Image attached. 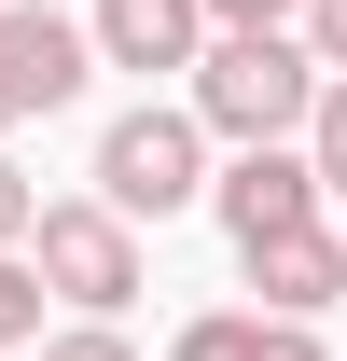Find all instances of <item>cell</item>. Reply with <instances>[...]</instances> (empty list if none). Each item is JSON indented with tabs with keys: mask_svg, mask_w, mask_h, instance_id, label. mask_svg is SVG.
Here are the masks:
<instances>
[{
	"mask_svg": "<svg viewBox=\"0 0 347 361\" xmlns=\"http://www.w3.org/2000/svg\"><path fill=\"white\" fill-rule=\"evenodd\" d=\"M42 306H56V292H42V264H28V250H0V361L42 334Z\"/></svg>",
	"mask_w": 347,
	"mask_h": 361,
	"instance_id": "9",
	"label": "cell"
},
{
	"mask_svg": "<svg viewBox=\"0 0 347 361\" xmlns=\"http://www.w3.org/2000/svg\"><path fill=\"white\" fill-rule=\"evenodd\" d=\"M28 348H42V361H139L111 319H70V334H28Z\"/></svg>",
	"mask_w": 347,
	"mask_h": 361,
	"instance_id": "12",
	"label": "cell"
},
{
	"mask_svg": "<svg viewBox=\"0 0 347 361\" xmlns=\"http://www.w3.org/2000/svg\"><path fill=\"white\" fill-rule=\"evenodd\" d=\"M292 42L319 56V70H347V0H292Z\"/></svg>",
	"mask_w": 347,
	"mask_h": 361,
	"instance_id": "11",
	"label": "cell"
},
{
	"mask_svg": "<svg viewBox=\"0 0 347 361\" xmlns=\"http://www.w3.org/2000/svg\"><path fill=\"white\" fill-rule=\"evenodd\" d=\"M195 195H209V126H195V111L139 97V111H111V126H97V209L167 223V209H195Z\"/></svg>",
	"mask_w": 347,
	"mask_h": 361,
	"instance_id": "2",
	"label": "cell"
},
{
	"mask_svg": "<svg viewBox=\"0 0 347 361\" xmlns=\"http://www.w3.org/2000/svg\"><path fill=\"white\" fill-rule=\"evenodd\" d=\"M250 361H334V348H319V319H264V348Z\"/></svg>",
	"mask_w": 347,
	"mask_h": 361,
	"instance_id": "14",
	"label": "cell"
},
{
	"mask_svg": "<svg viewBox=\"0 0 347 361\" xmlns=\"http://www.w3.org/2000/svg\"><path fill=\"white\" fill-rule=\"evenodd\" d=\"M28 209H42V180H28V167H14V153H0V250L28 236Z\"/></svg>",
	"mask_w": 347,
	"mask_h": 361,
	"instance_id": "13",
	"label": "cell"
},
{
	"mask_svg": "<svg viewBox=\"0 0 347 361\" xmlns=\"http://www.w3.org/2000/svg\"><path fill=\"white\" fill-rule=\"evenodd\" d=\"M292 153L319 167V195H347V70H319V97H305V126H292Z\"/></svg>",
	"mask_w": 347,
	"mask_h": 361,
	"instance_id": "8",
	"label": "cell"
},
{
	"mask_svg": "<svg viewBox=\"0 0 347 361\" xmlns=\"http://www.w3.org/2000/svg\"><path fill=\"white\" fill-rule=\"evenodd\" d=\"M209 28H292V0H195Z\"/></svg>",
	"mask_w": 347,
	"mask_h": 361,
	"instance_id": "15",
	"label": "cell"
},
{
	"mask_svg": "<svg viewBox=\"0 0 347 361\" xmlns=\"http://www.w3.org/2000/svg\"><path fill=\"white\" fill-rule=\"evenodd\" d=\"M334 250H347V223H334Z\"/></svg>",
	"mask_w": 347,
	"mask_h": 361,
	"instance_id": "16",
	"label": "cell"
},
{
	"mask_svg": "<svg viewBox=\"0 0 347 361\" xmlns=\"http://www.w3.org/2000/svg\"><path fill=\"white\" fill-rule=\"evenodd\" d=\"M84 70H97V42L56 14V0H0V139L42 126V111H70Z\"/></svg>",
	"mask_w": 347,
	"mask_h": 361,
	"instance_id": "4",
	"label": "cell"
},
{
	"mask_svg": "<svg viewBox=\"0 0 347 361\" xmlns=\"http://www.w3.org/2000/svg\"><path fill=\"white\" fill-rule=\"evenodd\" d=\"M305 97H319V56L292 42V28H209L195 42V126L209 139H292L305 126Z\"/></svg>",
	"mask_w": 347,
	"mask_h": 361,
	"instance_id": "1",
	"label": "cell"
},
{
	"mask_svg": "<svg viewBox=\"0 0 347 361\" xmlns=\"http://www.w3.org/2000/svg\"><path fill=\"white\" fill-rule=\"evenodd\" d=\"M84 42H97V70H195L209 14H195V0H97Z\"/></svg>",
	"mask_w": 347,
	"mask_h": 361,
	"instance_id": "7",
	"label": "cell"
},
{
	"mask_svg": "<svg viewBox=\"0 0 347 361\" xmlns=\"http://www.w3.org/2000/svg\"><path fill=\"white\" fill-rule=\"evenodd\" d=\"M250 348H264V319H250V306H209V319H181L167 361H250Z\"/></svg>",
	"mask_w": 347,
	"mask_h": 361,
	"instance_id": "10",
	"label": "cell"
},
{
	"mask_svg": "<svg viewBox=\"0 0 347 361\" xmlns=\"http://www.w3.org/2000/svg\"><path fill=\"white\" fill-rule=\"evenodd\" d=\"M209 209H222L236 250H250V236H292V223H319V167H305L292 139H236V167L209 180Z\"/></svg>",
	"mask_w": 347,
	"mask_h": 361,
	"instance_id": "5",
	"label": "cell"
},
{
	"mask_svg": "<svg viewBox=\"0 0 347 361\" xmlns=\"http://www.w3.org/2000/svg\"><path fill=\"white\" fill-rule=\"evenodd\" d=\"M14 250L42 264L56 306H84V319H126V306H139V223H126V209H97V195L28 209V236H14Z\"/></svg>",
	"mask_w": 347,
	"mask_h": 361,
	"instance_id": "3",
	"label": "cell"
},
{
	"mask_svg": "<svg viewBox=\"0 0 347 361\" xmlns=\"http://www.w3.org/2000/svg\"><path fill=\"white\" fill-rule=\"evenodd\" d=\"M236 264H250L264 319H319V306H347V250H334V223H292V236H250Z\"/></svg>",
	"mask_w": 347,
	"mask_h": 361,
	"instance_id": "6",
	"label": "cell"
}]
</instances>
